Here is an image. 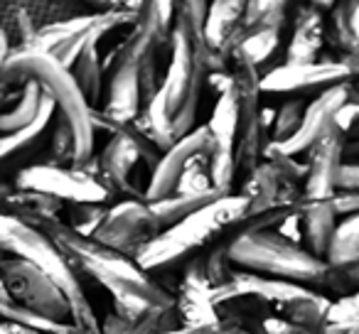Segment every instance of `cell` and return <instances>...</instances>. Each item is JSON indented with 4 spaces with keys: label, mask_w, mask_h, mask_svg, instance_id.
<instances>
[{
    "label": "cell",
    "mask_w": 359,
    "mask_h": 334,
    "mask_svg": "<svg viewBox=\"0 0 359 334\" xmlns=\"http://www.w3.org/2000/svg\"><path fill=\"white\" fill-rule=\"evenodd\" d=\"M35 81L55 104V113L67 120L74 140V165L81 167L89 158H94V128H91V109L84 101L81 91L72 81L69 71L57 64L47 55H32V52H11L3 69H0V84L15 86Z\"/></svg>",
    "instance_id": "obj_4"
},
{
    "label": "cell",
    "mask_w": 359,
    "mask_h": 334,
    "mask_svg": "<svg viewBox=\"0 0 359 334\" xmlns=\"http://www.w3.org/2000/svg\"><path fill=\"white\" fill-rule=\"evenodd\" d=\"M207 3H172L170 30V67L160 84V96L170 116L172 140H180L195 128L205 79L210 74V47L202 37Z\"/></svg>",
    "instance_id": "obj_2"
},
{
    "label": "cell",
    "mask_w": 359,
    "mask_h": 334,
    "mask_svg": "<svg viewBox=\"0 0 359 334\" xmlns=\"http://www.w3.org/2000/svg\"><path fill=\"white\" fill-rule=\"evenodd\" d=\"M303 101L300 99H290L285 101L283 106H280L278 111H276V118H273V128H271V143L280 145L285 143V140L293 138V133L298 130L300 125V118H303Z\"/></svg>",
    "instance_id": "obj_30"
},
{
    "label": "cell",
    "mask_w": 359,
    "mask_h": 334,
    "mask_svg": "<svg viewBox=\"0 0 359 334\" xmlns=\"http://www.w3.org/2000/svg\"><path fill=\"white\" fill-rule=\"evenodd\" d=\"M325 42V22L318 8L300 6L295 13L293 37L283 64H315L320 62V50Z\"/></svg>",
    "instance_id": "obj_18"
},
{
    "label": "cell",
    "mask_w": 359,
    "mask_h": 334,
    "mask_svg": "<svg viewBox=\"0 0 359 334\" xmlns=\"http://www.w3.org/2000/svg\"><path fill=\"white\" fill-rule=\"evenodd\" d=\"M359 190V167L354 162H342L337 172L334 192H357Z\"/></svg>",
    "instance_id": "obj_38"
},
{
    "label": "cell",
    "mask_w": 359,
    "mask_h": 334,
    "mask_svg": "<svg viewBox=\"0 0 359 334\" xmlns=\"http://www.w3.org/2000/svg\"><path fill=\"white\" fill-rule=\"evenodd\" d=\"M212 150H215V143H212V135H210V130H207V125L192 128L187 135L175 140V143L160 155L158 165H155L153 172H150V182L143 195V202L150 204V202H160L172 195L180 175L185 170V165L195 158L212 160Z\"/></svg>",
    "instance_id": "obj_14"
},
{
    "label": "cell",
    "mask_w": 359,
    "mask_h": 334,
    "mask_svg": "<svg viewBox=\"0 0 359 334\" xmlns=\"http://www.w3.org/2000/svg\"><path fill=\"white\" fill-rule=\"evenodd\" d=\"M347 101H354V89L349 81H342V84H334L330 89H325L318 99L305 106L303 118H300V125L293 133V138L280 145L269 143V148L276 150L278 155H285V158L308 155V150L330 133L334 111L347 104Z\"/></svg>",
    "instance_id": "obj_13"
},
{
    "label": "cell",
    "mask_w": 359,
    "mask_h": 334,
    "mask_svg": "<svg viewBox=\"0 0 359 334\" xmlns=\"http://www.w3.org/2000/svg\"><path fill=\"white\" fill-rule=\"evenodd\" d=\"M175 300V314L180 327H205L219 329V312L212 302V285L207 283L202 260H195L180 280Z\"/></svg>",
    "instance_id": "obj_17"
},
{
    "label": "cell",
    "mask_w": 359,
    "mask_h": 334,
    "mask_svg": "<svg viewBox=\"0 0 359 334\" xmlns=\"http://www.w3.org/2000/svg\"><path fill=\"white\" fill-rule=\"evenodd\" d=\"M349 334H359V329H354V332H349Z\"/></svg>",
    "instance_id": "obj_44"
},
{
    "label": "cell",
    "mask_w": 359,
    "mask_h": 334,
    "mask_svg": "<svg viewBox=\"0 0 359 334\" xmlns=\"http://www.w3.org/2000/svg\"><path fill=\"white\" fill-rule=\"evenodd\" d=\"M202 270H205V278L207 283L212 285V288H217V285L226 283L231 275V263H229V256H226V246L224 249H215L210 256H207V260H202Z\"/></svg>",
    "instance_id": "obj_33"
},
{
    "label": "cell",
    "mask_w": 359,
    "mask_h": 334,
    "mask_svg": "<svg viewBox=\"0 0 359 334\" xmlns=\"http://www.w3.org/2000/svg\"><path fill=\"white\" fill-rule=\"evenodd\" d=\"M47 165H57V167H72V165H74V140H72V130L60 113H55V133H52L50 160H47Z\"/></svg>",
    "instance_id": "obj_31"
},
{
    "label": "cell",
    "mask_w": 359,
    "mask_h": 334,
    "mask_svg": "<svg viewBox=\"0 0 359 334\" xmlns=\"http://www.w3.org/2000/svg\"><path fill=\"white\" fill-rule=\"evenodd\" d=\"M325 322L344 329H359V298L357 293L342 295L337 302H330L325 312Z\"/></svg>",
    "instance_id": "obj_32"
},
{
    "label": "cell",
    "mask_w": 359,
    "mask_h": 334,
    "mask_svg": "<svg viewBox=\"0 0 359 334\" xmlns=\"http://www.w3.org/2000/svg\"><path fill=\"white\" fill-rule=\"evenodd\" d=\"M52 118H55V104H52V99L45 94V104H42L40 116H37L27 128H20V130H15V133H8V135H0V162L13 158V155L22 153L25 148H30V145L45 133V128L50 125Z\"/></svg>",
    "instance_id": "obj_26"
},
{
    "label": "cell",
    "mask_w": 359,
    "mask_h": 334,
    "mask_svg": "<svg viewBox=\"0 0 359 334\" xmlns=\"http://www.w3.org/2000/svg\"><path fill=\"white\" fill-rule=\"evenodd\" d=\"M155 334H217V329H205V327H177L170 332H155Z\"/></svg>",
    "instance_id": "obj_42"
},
{
    "label": "cell",
    "mask_w": 359,
    "mask_h": 334,
    "mask_svg": "<svg viewBox=\"0 0 359 334\" xmlns=\"http://www.w3.org/2000/svg\"><path fill=\"white\" fill-rule=\"evenodd\" d=\"M273 118H276V109H271V106L261 109V128H264V133H269L273 128Z\"/></svg>",
    "instance_id": "obj_43"
},
{
    "label": "cell",
    "mask_w": 359,
    "mask_h": 334,
    "mask_svg": "<svg viewBox=\"0 0 359 334\" xmlns=\"http://www.w3.org/2000/svg\"><path fill=\"white\" fill-rule=\"evenodd\" d=\"M231 86L236 94V140H234V175H249L261 162L266 148V133L261 128V71L244 60L231 55Z\"/></svg>",
    "instance_id": "obj_8"
},
{
    "label": "cell",
    "mask_w": 359,
    "mask_h": 334,
    "mask_svg": "<svg viewBox=\"0 0 359 334\" xmlns=\"http://www.w3.org/2000/svg\"><path fill=\"white\" fill-rule=\"evenodd\" d=\"M160 231L163 226H160L158 216L150 211L148 202L123 200L106 209V216L101 219L91 241L133 260L135 253L145 244H150Z\"/></svg>",
    "instance_id": "obj_11"
},
{
    "label": "cell",
    "mask_w": 359,
    "mask_h": 334,
    "mask_svg": "<svg viewBox=\"0 0 359 334\" xmlns=\"http://www.w3.org/2000/svg\"><path fill=\"white\" fill-rule=\"evenodd\" d=\"M207 190H212L210 160L195 158L185 165V170H182V175H180L172 195H197V192H207Z\"/></svg>",
    "instance_id": "obj_29"
},
{
    "label": "cell",
    "mask_w": 359,
    "mask_h": 334,
    "mask_svg": "<svg viewBox=\"0 0 359 334\" xmlns=\"http://www.w3.org/2000/svg\"><path fill=\"white\" fill-rule=\"evenodd\" d=\"M13 52V42L8 40V32L0 30V69H3V64H6V60L11 57Z\"/></svg>",
    "instance_id": "obj_41"
},
{
    "label": "cell",
    "mask_w": 359,
    "mask_h": 334,
    "mask_svg": "<svg viewBox=\"0 0 359 334\" xmlns=\"http://www.w3.org/2000/svg\"><path fill=\"white\" fill-rule=\"evenodd\" d=\"M241 298H254L261 300L264 305H271V307L280 312L278 317L300 324V327L310 329L313 334H318V329L323 327L325 312L330 307V300L325 295L315 293V290L295 283H285V280L246 273V270H231L226 283L212 288L215 307H222V305L234 302V300Z\"/></svg>",
    "instance_id": "obj_7"
},
{
    "label": "cell",
    "mask_w": 359,
    "mask_h": 334,
    "mask_svg": "<svg viewBox=\"0 0 359 334\" xmlns=\"http://www.w3.org/2000/svg\"><path fill=\"white\" fill-rule=\"evenodd\" d=\"M344 135L330 128V133L323 140L308 150V165H305V187H303V200L305 202H323L334 195V185H337V172L342 167V155H344Z\"/></svg>",
    "instance_id": "obj_16"
},
{
    "label": "cell",
    "mask_w": 359,
    "mask_h": 334,
    "mask_svg": "<svg viewBox=\"0 0 359 334\" xmlns=\"http://www.w3.org/2000/svg\"><path fill=\"white\" fill-rule=\"evenodd\" d=\"M334 216H352L359 209V192H334L330 197Z\"/></svg>",
    "instance_id": "obj_36"
},
{
    "label": "cell",
    "mask_w": 359,
    "mask_h": 334,
    "mask_svg": "<svg viewBox=\"0 0 359 334\" xmlns=\"http://www.w3.org/2000/svg\"><path fill=\"white\" fill-rule=\"evenodd\" d=\"M219 197H224V195L212 187V190L197 192V195H170V197H165V200H160V202H150L148 207H150V211L158 216L160 226H163V229H168V226L177 224V221L185 219V216L195 214L197 209L207 207L210 202L219 200Z\"/></svg>",
    "instance_id": "obj_23"
},
{
    "label": "cell",
    "mask_w": 359,
    "mask_h": 334,
    "mask_svg": "<svg viewBox=\"0 0 359 334\" xmlns=\"http://www.w3.org/2000/svg\"><path fill=\"white\" fill-rule=\"evenodd\" d=\"M337 226V216L332 211L330 200L323 202H305L300 204V231H303V249L313 253L315 258H325L330 239Z\"/></svg>",
    "instance_id": "obj_19"
},
{
    "label": "cell",
    "mask_w": 359,
    "mask_h": 334,
    "mask_svg": "<svg viewBox=\"0 0 359 334\" xmlns=\"http://www.w3.org/2000/svg\"><path fill=\"white\" fill-rule=\"evenodd\" d=\"M0 253L27 260L35 268H40L65 295L67 307H69V322L84 334H101L99 319L91 309L79 275L69 268V263L62 258L60 251L50 244V239L42 231L32 229L13 216L0 214Z\"/></svg>",
    "instance_id": "obj_5"
},
{
    "label": "cell",
    "mask_w": 359,
    "mask_h": 334,
    "mask_svg": "<svg viewBox=\"0 0 359 334\" xmlns=\"http://www.w3.org/2000/svg\"><path fill=\"white\" fill-rule=\"evenodd\" d=\"M246 211V200L241 195H224L197 209L195 214L180 219L177 224L163 229L150 244L135 253L133 263L138 270L148 275V270H165L177 265L182 258L197 251L200 246L210 244L229 226L241 224Z\"/></svg>",
    "instance_id": "obj_6"
},
{
    "label": "cell",
    "mask_w": 359,
    "mask_h": 334,
    "mask_svg": "<svg viewBox=\"0 0 359 334\" xmlns=\"http://www.w3.org/2000/svg\"><path fill=\"white\" fill-rule=\"evenodd\" d=\"M259 332L261 334H313L310 329L288 322L283 317H264L259 322Z\"/></svg>",
    "instance_id": "obj_34"
},
{
    "label": "cell",
    "mask_w": 359,
    "mask_h": 334,
    "mask_svg": "<svg viewBox=\"0 0 359 334\" xmlns=\"http://www.w3.org/2000/svg\"><path fill=\"white\" fill-rule=\"evenodd\" d=\"M325 263L332 270H344L359 265V219L357 214L344 216L332 231L327 253H325Z\"/></svg>",
    "instance_id": "obj_20"
},
{
    "label": "cell",
    "mask_w": 359,
    "mask_h": 334,
    "mask_svg": "<svg viewBox=\"0 0 359 334\" xmlns=\"http://www.w3.org/2000/svg\"><path fill=\"white\" fill-rule=\"evenodd\" d=\"M285 3L276 0H254L244 3V15H241V32L244 37L256 32H280L285 22Z\"/></svg>",
    "instance_id": "obj_25"
},
{
    "label": "cell",
    "mask_w": 359,
    "mask_h": 334,
    "mask_svg": "<svg viewBox=\"0 0 359 334\" xmlns=\"http://www.w3.org/2000/svg\"><path fill=\"white\" fill-rule=\"evenodd\" d=\"M106 204H69V211L67 216L69 219L65 221L74 234L84 236V239H91L94 231L99 229L101 219L106 216Z\"/></svg>",
    "instance_id": "obj_28"
},
{
    "label": "cell",
    "mask_w": 359,
    "mask_h": 334,
    "mask_svg": "<svg viewBox=\"0 0 359 334\" xmlns=\"http://www.w3.org/2000/svg\"><path fill=\"white\" fill-rule=\"evenodd\" d=\"M37 231L50 239V244L60 251L76 275L84 273L86 278L109 290L114 300V314L126 319L133 334L170 332L180 327L172 295L150 280L143 270H138L130 258L74 234L65 219L42 221Z\"/></svg>",
    "instance_id": "obj_1"
},
{
    "label": "cell",
    "mask_w": 359,
    "mask_h": 334,
    "mask_svg": "<svg viewBox=\"0 0 359 334\" xmlns=\"http://www.w3.org/2000/svg\"><path fill=\"white\" fill-rule=\"evenodd\" d=\"M357 111H359L357 101H347V104L339 106V109L334 111L332 125H334V130H337L339 135H344V133H349V130H352L354 118H357Z\"/></svg>",
    "instance_id": "obj_37"
},
{
    "label": "cell",
    "mask_w": 359,
    "mask_h": 334,
    "mask_svg": "<svg viewBox=\"0 0 359 334\" xmlns=\"http://www.w3.org/2000/svg\"><path fill=\"white\" fill-rule=\"evenodd\" d=\"M278 42L280 32H256V35H249L241 40V45L236 47V55L249 60L261 71V64L269 62L273 57V52L278 50Z\"/></svg>",
    "instance_id": "obj_27"
},
{
    "label": "cell",
    "mask_w": 359,
    "mask_h": 334,
    "mask_svg": "<svg viewBox=\"0 0 359 334\" xmlns=\"http://www.w3.org/2000/svg\"><path fill=\"white\" fill-rule=\"evenodd\" d=\"M217 334H261L259 324H246L241 317H219V329Z\"/></svg>",
    "instance_id": "obj_39"
},
{
    "label": "cell",
    "mask_w": 359,
    "mask_h": 334,
    "mask_svg": "<svg viewBox=\"0 0 359 334\" xmlns=\"http://www.w3.org/2000/svg\"><path fill=\"white\" fill-rule=\"evenodd\" d=\"M15 190L37 192L62 204H109L111 192L99 180L74 167L57 165H32L15 177Z\"/></svg>",
    "instance_id": "obj_12"
},
{
    "label": "cell",
    "mask_w": 359,
    "mask_h": 334,
    "mask_svg": "<svg viewBox=\"0 0 359 334\" xmlns=\"http://www.w3.org/2000/svg\"><path fill=\"white\" fill-rule=\"evenodd\" d=\"M330 32L332 45L342 50V60H357L359 55V3H342L332 6L330 18Z\"/></svg>",
    "instance_id": "obj_22"
},
{
    "label": "cell",
    "mask_w": 359,
    "mask_h": 334,
    "mask_svg": "<svg viewBox=\"0 0 359 334\" xmlns=\"http://www.w3.org/2000/svg\"><path fill=\"white\" fill-rule=\"evenodd\" d=\"M0 334H40V332L25 327V324H20V322H6V319H0Z\"/></svg>",
    "instance_id": "obj_40"
},
{
    "label": "cell",
    "mask_w": 359,
    "mask_h": 334,
    "mask_svg": "<svg viewBox=\"0 0 359 334\" xmlns=\"http://www.w3.org/2000/svg\"><path fill=\"white\" fill-rule=\"evenodd\" d=\"M160 150L155 145H150L133 125H121L111 140L106 143V148L101 150V155L96 158L99 165V182L111 192V195H126L128 200H143L138 195L133 185H130V170L138 160L148 162V167L153 170L160 160Z\"/></svg>",
    "instance_id": "obj_10"
},
{
    "label": "cell",
    "mask_w": 359,
    "mask_h": 334,
    "mask_svg": "<svg viewBox=\"0 0 359 334\" xmlns=\"http://www.w3.org/2000/svg\"><path fill=\"white\" fill-rule=\"evenodd\" d=\"M354 71L342 62H315V64H280L259 79L261 94H295L310 89H330L352 79Z\"/></svg>",
    "instance_id": "obj_15"
},
{
    "label": "cell",
    "mask_w": 359,
    "mask_h": 334,
    "mask_svg": "<svg viewBox=\"0 0 359 334\" xmlns=\"http://www.w3.org/2000/svg\"><path fill=\"white\" fill-rule=\"evenodd\" d=\"M276 234H278L280 239L290 241V244L300 246V241H303V231H300V209L285 214L283 219L276 224Z\"/></svg>",
    "instance_id": "obj_35"
},
{
    "label": "cell",
    "mask_w": 359,
    "mask_h": 334,
    "mask_svg": "<svg viewBox=\"0 0 359 334\" xmlns=\"http://www.w3.org/2000/svg\"><path fill=\"white\" fill-rule=\"evenodd\" d=\"M0 283L18 307L50 322H69V307L55 283L32 263L0 253Z\"/></svg>",
    "instance_id": "obj_9"
},
{
    "label": "cell",
    "mask_w": 359,
    "mask_h": 334,
    "mask_svg": "<svg viewBox=\"0 0 359 334\" xmlns=\"http://www.w3.org/2000/svg\"><path fill=\"white\" fill-rule=\"evenodd\" d=\"M42 104H45V91L35 81H25L22 91H18L13 106H8L6 111H0V133L8 135L20 128H27L40 116Z\"/></svg>",
    "instance_id": "obj_21"
},
{
    "label": "cell",
    "mask_w": 359,
    "mask_h": 334,
    "mask_svg": "<svg viewBox=\"0 0 359 334\" xmlns=\"http://www.w3.org/2000/svg\"><path fill=\"white\" fill-rule=\"evenodd\" d=\"M99 42L86 45L79 52V57L74 60V64L69 67V76L76 84V89L81 91L84 101L89 104V109H94L96 101L101 96V81H104V71H101V57H99Z\"/></svg>",
    "instance_id": "obj_24"
},
{
    "label": "cell",
    "mask_w": 359,
    "mask_h": 334,
    "mask_svg": "<svg viewBox=\"0 0 359 334\" xmlns=\"http://www.w3.org/2000/svg\"><path fill=\"white\" fill-rule=\"evenodd\" d=\"M231 265H241L246 273L264 275V278L285 280V283L303 285V288H330L337 290L339 298L349 295L359 280V265L344 270H332L323 258L298 244L280 239L276 231L244 229L226 246Z\"/></svg>",
    "instance_id": "obj_3"
}]
</instances>
